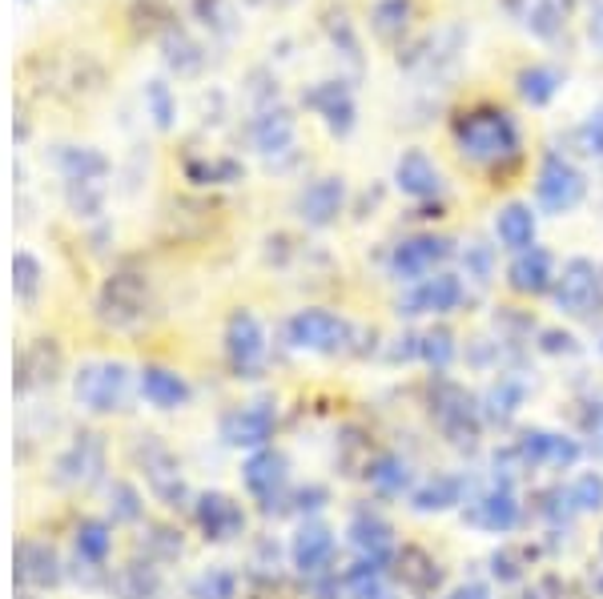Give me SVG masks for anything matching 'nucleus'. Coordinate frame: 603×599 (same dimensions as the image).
<instances>
[{
	"label": "nucleus",
	"instance_id": "1",
	"mask_svg": "<svg viewBox=\"0 0 603 599\" xmlns=\"http://www.w3.org/2000/svg\"><path fill=\"white\" fill-rule=\"evenodd\" d=\"M454 145L467 162L487 165V169H507L519 162V125L507 109L500 106H475L454 118Z\"/></svg>",
	"mask_w": 603,
	"mask_h": 599
},
{
	"label": "nucleus",
	"instance_id": "2",
	"mask_svg": "<svg viewBox=\"0 0 603 599\" xmlns=\"http://www.w3.org/2000/svg\"><path fill=\"white\" fill-rule=\"evenodd\" d=\"M556 306L559 314L568 318H592L603 302V274L595 270V262L588 258H571L563 262V270L556 278Z\"/></svg>",
	"mask_w": 603,
	"mask_h": 599
},
{
	"label": "nucleus",
	"instance_id": "3",
	"mask_svg": "<svg viewBox=\"0 0 603 599\" xmlns=\"http://www.w3.org/2000/svg\"><path fill=\"white\" fill-rule=\"evenodd\" d=\"M588 193V181L563 153H547L539 165V181H535V198L547 213H568L575 210Z\"/></svg>",
	"mask_w": 603,
	"mask_h": 599
},
{
	"label": "nucleus",
	"instance_id": "4",
	"mask_svg": "<svg viewBox=\"0 0 603 599\" xmlns=\"http://www.w3.org/2000/svg\"><path fill=\"white\" fill-rule=\"evenodd\" d=\"M451 237H439V234H418V237H406L398 242L395 254H391V274L398 282H423L435 274V266L451 258Z\"/></svg>",
	"mask_w": 603,
	"mask_h": 599
},
{
	"label": "nucleus",
	"instance_id": "5",
	"mask_svg": "<svg viewBox=\"0 0 603 599\" xmlns=\"http://www.w3.org/2000/svg\"><path fill=\"white\" fill-rule=\"evenodd\" d=\"M430 407H435V419L454 443H471L479 435V411L471 407L463 387H454L451 378H435V387H430Z\"/></svg>",
	"mask_w": 603,
	"mask_h": 599
},
{
	"label": "nucleus",
	"instance_id": "6",
	"mask_svg": "<svg viewBox=\"0 0 603 599\" xmlns=\"http://www.w3.org/2000/svg\"><path fill=\"white\" fill-rule=\"evenodd\" d=\"M290 339L294 346H306V351L338 354L350 342V322L330 310H302L290 318Z\"/></svg>",
	"mask_w": 603,
	"mask_h": 599
},
{
	"label": "nucleus",
	"instance_id": "7",
	"mask_svg": "<svg viewBox=\"0 0 603 599\" xmlns=\"http://www.w3.org/2000/svg\"><path fill=\"white\" fill-rule=\"evenodd\" d=\"M467 298L463 282L454 274H430L423 282H415L398 302V314H451Z\"/></svg>",
	"mask_w": 603,
	"mask_h": 599
},
{
	"label": "nucleus",
	"instance_id": "8",
	"mask_svg": "<svg viewBox=\"0 0 603 599\" xmlns=\"http://www.w3.org/2000/svg\"><path fill=\"white\" fill-rule=\"evenodd\" d=\"M306 106L326 121V130L338 133V137H347L354 130V118H359V109H354V97H350L347 81H318L306 93Z\"/></svg>",
	"mask_w": 603,
	"mask_h": 599
},
{
	"label": "nucleus",
	"instance_id": "9",
	"mask_svg": "<svg viewBox=\"0 0 603 599\" xmlns=\"http://www.w3.org/2000/svg\"><path fill=\"white\" fill-rule=\"evenodd\" d=\"M556 258L547 254L544 246H531L523 249V254H515V262H511L507 270V282L515 295H547V290H556Z\"/></svg>",
	"mask_w": 603,
	"mask_h": 599
},
{
	"label": "nucleus",
	"instance_id": "10",
	"mask_svg": "<svg viewBox=\"0 0 603 599\" xmlns=\"http://www.w3.org/2000/svg\"><path fill=\"white\" fill-rule=\"evenodd\" d=\"M347 206V181L342 177H318L298 193V218L306 225H330Z\"/></svg>",
	"mask_w": 603,
	"mask_h": 599
},
{
	"label": "nucleus",
	"instance_id": "11",
	"mask_svg": "<svg viewBox=\"0 0 603 599\" xmlns=\"http://www.w3.org/2000/svg\"><path fill=\"white\" fill-rule=\"evenodd\" d=\"M395 186L403 189L406 198L427 201V198H439L442 193V174H439V165L430 162L423 149H406L395 165Z\"/></svg>",
	"mask_w": 603,
	"mask_h": 599
},
{
	"label": "nucleus",
	"instance_id": "12",
	"mask_svg": "<svg viewBox=\"0 0 603 599\" xmlns=\"http://www.w3.org/2000/svg\"><path fill=\"white\" fill-rule=\"evenodd\" d=\"M395 576L410 596H430V591L439 588V564H435V555L427 547H415V543H406L395 552Z\"/></svg>",
	"mask_w": 603,
	"mask_h": 599
},
{
	"label": "nucleus",
	"instance_id": "13",
	"mask_svg": "<svg viewBox=\"0 0 603 599\" xmlns=\"http://www.w3.org/2000/svg\"><path fill=\"white\" fill-rule=\"evenodd\" d=\"M495 234L507 249L523 254V249L535 246V210L531 206H523V201H511L503 206L500 218H495Z\"/></svg>",
	"mask_w": 603,
	"mask_h": 599
},
{
	"label": "nucleus",
	"instance_id": "14",
	"mask_svg": "<svg viewBox=\"0 0 603 599\" xmlns=\"http://www.w3.org/2000/svg\"><path fill=\"white\" fill-rule=\"evenodd\" d=\"M467 519L483 531H511L519 523V503H515V495L503 487V491H491L483 495V499H475V507H471Z\"/></svg>",
	"mask_w": 603,
	"mask_h": 599
},
{
	"label": "nucleus",
	"instance_id": "15",
	"mask_svg": "<svg viewBox=\"0 0 603 599\" xmlns=\"http://www.w3.org/2000/svg\"><path fill=\"white\" fill-rule=\"evenodd\" d=\"M254 145L262 153H282L294 145V118L286 109H262L254 118Z\"/></svg>",
	"mask_w": 603,
	"mask_h": 599
},
{
	"label": "nucleus",
	"instance_id": "16",
	"mask_svg": "<svg viewBox=\"0 0 603 599\" xmlns=\"http://www.w3.org/2000/svg\"><path fill=\"white\" fill-rule=\"evenodd\" d=\"M515 85H519V97L527 101V106H547L551 97L559 93V85H563V73L556 69V65H527V69L515 77Z\"/></svg>",
	"mask_w": 603,
	"mask_h": 599
},
{
	"label": "nucleus",
	"instance_id": "17",
	"mask_svg": "<svg viewBox=\"0 0 603 599\" xmlns=\"http://www.w3.org/2000/svg\"><path fill=\"white\" fill-rule=\"evenodd\" d=\"M568 12H571V0H531L527 9V29L544 41H556L563 29H568Z\"/></svg>",
	"mask_w": 603,
	"mask_h": 599
},
{
	"label": "nucleus",
	"instance_id": "18",
	"mask_svg": "<svg viewBox=\"0 0 603 599\" xmlns=\"http://www.w3.org/2000/svg\"><path fill=\"white\" fill-rule=\"evenodd\" d=\"M354 543H359L362 552H371V564H379L386 552H395V531H391V523L379 515H359L354 519Z\"/></svg>",
	"mask_w": 603,
	"mask_h": 599
},
{
	"label": "nucleus",
	"instance_id": "19",
	"mask_svg": "<svg viewBox=\"0 0 603 599\" xmlns=\"http://www.w3.org/2000/svg\"><path fill=\"white\" fill-rule=\"evenodd\" d=\"M410 16H415L410 0H379L371 12V24L383 41H403L406 29H410Z\"/></svg>",
	"mask_w": 603,
	"mask_h": 599
},
{
	"label": "nucleus",
	"instance_id": "20",
	"mask_svg": "<svg viewBox=\"0 0 603 599\" xmlns=\"http://www.w3.org/2000/svg\"><path fill=\"white\" fill-rule=\"evenodd\" d=\"M371 487L379 495H403L410 487V467L398 455H383L371 463Z\"/></svg>",
	"mask_w": 603,
	"mask_h": 599
},
{
	"label": "nucleus",
	"instance_id": "21",
	"mask_svg": "<svg viewBox=\"0 0 603 599\" xmlns=\"http://www.w3.org/2000/svg\"><path fill=\"white\" fill-rule=\"evenodd\" d=\"M459 503V479L451 475H435L430 482H423L415 491V507L418 511H442V507Z\"/></svg>",
	"mask_w": 603,
	"mask_h": 599
},
{
	"label": "nucleus",
	"instance_id": "22",
	"mask_svg": "<svg viewBox=\"0 0 603 599\" xmlns=\"http://www.w3.org/2000/svg\"><path fill=\"white\" fill-rule=\"evenodd\" d=\"M418 358L423 363H430L435 370H447L451 366V358H454V334L447 326H435V330H427L423 339H418Z\"/></svg>",
	"mask_w": 603,
	"mask_h": 599
},
{
	"label": "nucleus",
	"instance_id": "23",
	"mask_svg": "<svg viewBox=\"0 0 603 599\" xmlns=\"http://www.w3.org/2000/svg\"><path fill=\"white\" fill-rule=\"evenodd\" d=\"M463 274L479 286V290H483V286L495 278V249H491L487 242H479V237H475V242L463 249Z\"/></svg>",
	"mask_w": 603,
	"mask_h": 599
},
{
	"label": "nucleus",
	"instance_id": "24",
	"mask_svg": "<svg viewBox=\"0 0 603 599\" xmlns=\"http://www.w3.org/2000/svg\"><path fill=\"white\" fill-rule=\"evenodd\" d=\"M330 552H335V540H330V531H326V528L302 531V540H298V564L302 567L318 572V564H326V559H330Z\"/></svg>",
	"mask_w": 603,
	"mask_h": 599
},
{
	"label": "nucleus",
	"instance_id": "25",
	"mask_svg": "<svg viewBox=\"0 0 603 599\" xmlns=\"http://www.w3.org/2000/svg\"><path fill=\"white\" fill-rule=\"evenodd\" d=\"M230 339H233V351L242 354L245 363H250V358H257V354H262V330H257V322H254V318H250V314H238V318H233Z\"/></svg>",
	"mask_w": 603,
	"mask_h": 599
},
{
	"label": "nucleus",
	"instance_id": "26",
	"mask_svg": "<svg viewBox=\"0 0 603 599\" xmlns=\"http://www.w3.org/2000/svg\"><path fill=\"white\" fill-rule=\"evenodd\" d=\"M527 599H588V591L563 576H539L527 591Z\"/></svg>",
	"mask_w": 603,
	"mask_h": 599
},
{
	"label": "nucleus",
	"instance_id": "27",
	"mask_svg": "<svg viewBox=\"0 0 603 599\" xmlns=\"http://www.w3.org/2000/svg\"><path fill=\"white\" fill-rule=\"evenodd\" d=\"M568 499L580 507V511H600V507H603V479H600V475H592V470H583L580 479L571 482Z\"/></svg>",
	"mask_w": 603,
	"mask_h": 599
},
{
	"label": "nucleus",
	"instance_id": "28",
	"mask_svg": "<svg viewBox=\"0 0 603 599\" xmlns=\"http://www.w3.org/2000/svg\"><path fill=\"white\" fill-rule=\"evenodd\" d=\"M347 584H350V596H354V599H383L386 596V591H383V576H379V567H374V564H359L347 576Z\"/></svg>",
	"mask_w": 603,
	"mask_h": 599
},
{
	"label": "nucleus",
	"instance_id": "29",
	"mask_svg": "<svg viewBox=\"0 0 603 599\" xmlns=\"http://www.w3.org/2000/svg\"><path fill=\"white\" fill-rule=\"evenodd\" d=\"M326 29H330V41L338 45V53L359 69L362 65V53H359V36H354V29H350V21H347V12H338L335 21H326Z\"/></svg>",
	"mask_w": 603,
	"mask_h": 599
},
{
	"label": "nucleus",
	"instance_id": "30",
	"mask_svg": "<svg viewBox=\"0 0 603 599\" xmlns=\"http://www.w3.org/2000/svg\"><path fill=\"white\" fill-rule=\"evenodd\" d=\"M145 106H150V113H153V121L162 125V130H169L174 125V97H169V85L165 81H150L145 85Z\"/></svg>",
	"mask_w": 603,
	"mask_h": 599
},
{
	"label": "nucleus",
	"instance_id": "31",
	"mask_svg": "<svg viewBox=\"0 0 603 599\" xmlns=\"http://www.w3.org/2000/svg\"><path fill=\"white\" fill-rule=\"evenodd\" d=\"M491 572L500 579H519L523 576V564H527V555H523V547H503V552L491 555Z\"/></svg>",
	"mask_w": 603,
	"mask_h": 599
},
{
	"label": "nucleus",
	"instance_id": "32",
	"mask_svg": "<svg viewBox=\"0 0 603 599\" xmlns=\"http://www.w3.org/2000/svg\"><path fill=\"white\" fill-rule=\"evenodd\" d=\"M580 142H583V149H588V153L603 157V109L588 118V125L580 130Z\"/></svg>",
	"mask_w": 603,
	"mask_h": 599
},
{
	"label": "nucleus",
	"instance_id": "33",
	"mask_svg": "<svg viewBox=\"0 0 603 599\" xmlns=\"http://www.w3.org/2000/svg\"><path fill=\"white\" fill-rule=\"evenodd\" d=\"M544 351L547 354H575V339L571 334H559V330H544Z\"/></svg>",
	"mask_w": 603,
	"mask_h": 599
},
{
	"label": "nucleus",
	"instance_id": "34",
	"mask_svg": "<svg viewBox=\"0 0 603 599\" xmlns=\"http://www.w3.org/2000/svg\"><path fill=\"white\" fill-rule=\"evenodd\" d=\"M588 36H592V45L603 48V4L592 9V21H588Z\"/></svg>",
	"mask_w": 603,
	"mask_h": 599
},
{
	"label": "nucleus",
	"instance_id": "35",
	"mask_svg": "<svg viewBox=\"0 0 603 599\" xmlns=\"http://www.w3.org/2000/svg\"><path fill=\"white\" fill-rule=\"evenodd\" d=\"M447 599H491V591L483 584H463V588H454Z\"/></svg>",
	"mask_w": 603,
	"mask_h": 599
}]
</instances>
